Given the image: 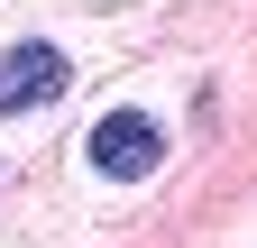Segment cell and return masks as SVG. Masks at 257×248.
I'll list each match as a JSON object with an SVG mask.
<instances>
[{"label": "cell", "mask_w": 257, "mask_h": 248, "mask_svg": "<svg viewBox=\"0 0 257 248\" xmlns=\"http://www.w3.org/2000/svg\"><path fill=\"white\" fill-rule=\"evenodd\" d=\"M83 166L101 175V184H138L166 166V119L138 110V101H110L101 119H92V138H83Z\"/></svg>", "instance_id": "6da1fadb"}, {"label": "cell", "mask_w": 257, "mask_h": 248, "mask_svg": "<svg viewBox=\"0 0 257 248\" xmlns=\"http://www.w3.org/2000/svg\"><path fill=\"white\" fill-rule=\"evenodd\" d=\"M74 92V55L46 46V37H19V46H0V119H28V110H46Z\"/></svg>", "instance_id": "7a4b0ae2"}]
</instances>
